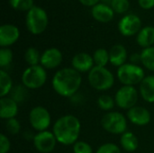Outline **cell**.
Wrapping results in <instances>:
<instances>
[{
    "label": "cell",
    "instance_id": "8fae6325",
    "mask_svg": "<svg viewBox=\"0 0 154 153\" xmlns=\"http://www.w3.org/2000/svg\"><path fill=\"white\" fill-rule=\"evenodd\" d=\"M142 21L135 14H127L124 16L118 23V30L122 35L129 37L138 33L141 31Z\"/></svg>",
    "mask_w": 154,
    "mask_h": 153
},
{
    "label": "cell",
    "instance_id": "1f68e13d",
    "mask_svg": "<svg viewBox=\"0 0 154 153\" xmlns=\"http://www.w3.org/2000/svg\"><path fill=\"white\" fill-rule=\"evenodd\" d=\"M73 151L74 153H93V150L89 143L79 141L73 144Z\"/></svg>",
    "mask_w": 154,
    "mask_h": 153
},
{
    "label": "cell",
    "instance_id": "e575fe53",
    "mask_svg": "<svg viewBox=\"0 0 154 153\" xmlns=\"http://www.w3.org/2000/svg\"><path fill=\"white\" fill-rule=\"evenodd\" d=\"M139 5L145 10H149L154 7V0H138Z\"/></svg>",
    "mask_w": 154,
    "mask_h": 153
},
{
    "label": "cell",
    "instance_id": "f546056e",
    "mask_svg": "<svg viewBox=\"0 0 154 153\" xmlns=\"http://www.w3.org/2000/svg\"><path fill=\"white\" fill-rule=\"evenodd\" d=\"M111 7L115 13L124 14L129 10L130 2L129 0H112Z\"/></svg>",
    "mask_w": 154,
    "mask_h": 153
},
{
    "label": "cell",
    "instance_id": "9c48e42d",
    "mask_svg": "<svg viewBox=\"0 0 154 153\" xmlns=\"http://www.w3.org/2000/svg\"><path fill=\"white\" fill-rule=\"evenodd\" d=\"M116 104L122 109H131L138 101V92L134 87L124 86L119 88L115 97Z\"/></svg>",
    "mask_w": 154,
    "mask_h": 153
},
{
    "label": "cell",
    "instance_id": "5bb4252c",
    "mask_svg": "<svg viewBox=\"0 0 154 153\" xmlns=\"http://www.w3.org/2000/svg\"><path fill=\"white\" fill-rule=\"evenodd\" d=\"M62 61V53L57 48L47 49L41 55V64L44 69H53L60 65Z\"/></svg>",
    "mask_w": 154,
    "mask_h": 153
},
{
    "label": "cell",
    "instance_id": "4316f807",
    "mask_svg": "<svg viewBox=\"0 0 154 153\" xmlns=\"http://www.w3.org/2000/svg\"><path fill=\"white\" fill-rule=\"evenodd\" d=\"M10 5L17 11H30L33 5V0H10Z\"/></svg>",
    "mask_w": 154,
    "mask_h": 153
},
{
    "label": "cell",
    "instance_id": "9a60e30c",
    "mask_svg": "<svg viewBox=\"0 0 154 153\" xmlns=\"http://www.w3.org/2000/svg\"><path fill=\"white\" fill-rule=\"evenodd\" d=\"M72 68L77 71L80 72H89L95 66L93 56L86 52H79L76 54L71 60Z\"/></svg>",
    "mask_w": 154,
    "mask_h": 153
},
{
    "label": "cell",
    "instance_id": "ffe728a7",
    "mask_svg": "<svg viewBox=\"0 0 154 153\" xmlns=\"http://www.w3.org/2000/svg\"><path fill=\"white\" fill-rule=\"evenodd\" d=\"M136 41L143 49L152 47L154 44V27L146 26L141 29L137 34Z\"/></svg>",
    "mask_w": 154,
    "mask_h": 153
},
{
    "label": "cell",
    "instance_id": "e0dca14e",
    "mask_svg": "<svg viewBox=\"0 0 154 153\" xmlns=\"http://www.w3.org/2000/svg\"><path fill=\"white\" fill-rule=\"evenodd\" d=\"M18 113V104L11 97L0 98V117L2 119L14 118Z\"/></svg>",
    "mask_w": 154,
    "mask_h": 153
},
{
    "label": "cell",
    "instance_id": "cb8c5ba5",
    "mask_svg": "<svg viewBox=\"0 0 154 153\" xmlns=\"http://www.w3.org/2000/svg\"><path fill=\"white\" fill-rule=\"evenodd\" d=\"M141 62L149 70L154 71V47L145 48L141 52Z\"/></svg>",
    "mask_w": 154,
    "mask_h": 153
},
{
    "label": "cell",
    "instance_id": "7c38bea8",
    "mask_svg": "<svg viewBox=\"0 0 154 153\" xmlns=\"http://www.w3.org/2000/svg\"><path fill=\"white\" fill-rule=\"evenodd\" d=\"M20 36L19 29L14 24H3L0 27V46L7 48L17 41Z\"/></svg>",
    "mask_w": 154,
    "mask_h": 153
},
{
    "label": "cell",
    "instance_id": "836d02e7",
    "mask_svg": "<svg viewBox=\"0 0 154 153\" xmlns=\"http://www.w3.org/2000/svg\"><path fill=\"white\" fill-rule=\"evenodd\" d=\"M11 143L5 134L0 135V153H7L10 150Z\"/></svg>",
    "mask_w": 154,
    "mask_h": 153
},
{
    "label": "cell",
    "instance_id": "52a82bcc",
    "mask_svg": "<svg viewBox=\"0 0 154 153\" xmlns=\"http://www.w3.org/2000/svg\"><path fill=\"white\" fill-rule=\"evenodd\" d=\"M102 127L113 134H123L127 129V121L119 112H108L101 119Z\"/></svg>",
    "mask_w": 154,
    "mask_h": 153
},
{
    "label": "cell",
    "instance_id": "d4e9b609",
    "mask_svg": "<svg viewBox=\"0 0 154 153\" xmlns=\"http://www.w3.org/2000/svg\"><path fill=\"white\" fill-rule=\"evenodd\" d=\"M93 59L96 66L106 67V64L109 62V52L103 48L97 49L93 54Z\"/></svg>",
    "mask_w": 154,
    "mask_h": 153
},
{
    "label": "cell",
    "instance_id": "d6a6232c",
    "mask_svg": "<svg viewBox=\"0 0 154 153\" xmlns=\"http://www.w3.org/2000/svg\"><path fill=\"white\" fill-rule=\"evenodd\" d=\"M96 153H121V150L115 143L108 142L101 145Z\"/></svg>",
    "mask_w": 154,
    "mask_h": 153
},
{
    "label": "cell",
    "instance_id": "4dcf8cb0",
    "mask_svg": "<svg viewBox=\"0 0 154 153\" xmlns=\"http://www.w3.org/2000/svg\"><path fill=\"white\" fill-rule=\"evenodd\" d=\"M5 128L7 130V132L11 134H17L20 133V130H21V124L19 123V121L17 119L14 118H11V119H8L6 121V124H5Z\"/></svg>",
    "mask_w": 154,
    "mask_h": 153
},
{
    "label": "cell",
    "instance_id": "277c9868",
    "mask_svg": "<svg viewBox=\"0 0 154 153\" xmlns=\"http://www.w3.org/2000/svg\"><path fill=\"white\" fill-rule=\"evenodd\" d=\"M48 15L44 9L39 6H33L27 12L25 23L28 31L38 35L42 33L48 26Z\"/></svg>",
    "mask_w": 154,
    "mask_h": 153
},
{
    "label": "cell",
    "instance_id": "74e56055",
    "mask_svg": "<svg viewBox=\"0 0 154 153\" xmlns=\"http://www.w3.org/2000/svg\"><path fill=\"white\" fill-rule=\"evenodd\" d=\"M100 1V3H102V4H106V5H111V3H112V0H99Z\"/></svg>",
    "mask_w": 154,
    "mask_h": 153
},
{
    "label": "cell",
    "instance_id": "484cf974",
    "mask_svg": "<svg viewBox=\"0 0 154 153\" xmlns=\"http://www.w3.org/2000/svg\"><path fill=\"white\" fill-rule=\"evenodd\" d=\"M24 60L26 63L29 64L30 66H36L41 61V56L39 51L35 48L30 47L25 51Z\"/></svg>",
    "mask_w": 154,
    "mask_h": 153
},
{
    "label": "cell",
    "instance_id": "30bf717a",
    "mask_svg": "<svg viewBox=\"0 0 154 153\" xmlns=\"http://www.w3.org/2000/svg\"><path fill=\"white\" fill-rule=\"evenodd\" d=\"M32 142L35 149L39 152L50 153L55 149L57 139L53 133H51L49 131H43L39 132L37 134L34 135Z\"/></svg>",
    "mask_w": 154,
    "mask_h": 153
},
{
    "label": "cell",
    "instance_id": "3957f363",
    "mask_svg": "<svg viewBox=\"0 0 154 153\" xmlns=\"http://www.w3.org/2000/svg\"><path fill=\"white\" fill-rule=\"evenodd\" d=\"M88 78L90 86L98 91L108 90L115 84V77L113 73L106 67L95 66L89 71Z\"/></svg>",
    "mask_w": 154,
    "mask_h": 153
},
{
    "label": "cell",
    "instance_id": "2e32d148",
    "mask_svg": "<svg viewBox=\"0 0 154 153\" xmlns=\"http://www.w3.org/2000/svg\"><path fill=\"white\" fill-rule=\"evenodd\" d=\"M91 14L94 19L100 23H108L113 20L115 15V12L112 7L102 3H98L93 6Z\"/></svg>",
    "mask_w": 154,
    "mask_h": 153
},
{
    "label": "cell",
    "instance_id": "603a6c76",
    "mask_svg": "<svg viewBox=\"0 0 154 153\" xmlns=\"http://www.w3.org/2000/svg\"><path fill=\"white\" fill-rule=\"evenodd\" d=\"M9 95V97H11L17 104H22L28 97V88L25 87L23 85H17L15 87H13Z\"/></svg>",
    "mask_w": 154,
    "mask_h": 153
},
{
    "label": "cell",
    "instance_id": "4fadbf2b",
    "mask_svg": "<svg viewBox=\"0 0 154 153\" xmlns=\"http://www.w3.org/2000/svg\"><path fill=\"white\" fill-rule=\"evenodd\" d=\"M127 117L130 122L138 126L147 125L152 119L151 113L148 109L143 106H134L127 112Z\"/></svg>",
    "mask_w": 154,
    "mask_h": 153
},
{
    "label": "cell",
    "instance_id": "6da1fadb",
    "mask_svg": "<svg viewBox=\"0 0 154 153\" xmlns=\"http://www.w3.org/2000/svg\"><path fill=\"white\" fill-rule=\"evenodd\" d=\"M82 83L79 71L73 68H64L58 70L52 78V87L57 94L64 97L75 96Z\"/></svg>",
    "mask_w": 154,
    "mask_h": 153
},
{
    "label": "cell",
    "instance_id": "f1b7e54d",
    "mask_svg": "<svg viewBox=\"0 0 154 153\" xmlns=\"http://www.w3.org/2000/svg\"><path fill=\"white\" fill-rule=\"evenodd\" d=\"M13 52L8 48H2L0 50V68L3 69L8 67L13 61Z\"/></svg>",
    "mask_w": 154,
    "mask_h": 153
},
{
    "label": "cell",
    "instance_id": "d6986e66",
    "mask_svg": "<svg viewBox=\"0 0 154 153\" xmlns=\"http://www.w3.org/2000/svg\"><path fill=\"white\" fill-rule=\"evenodd\" d=\"M140 95L148 103H154V76H147L140 83Z\"/></svg>",
    "mask_w": 154,
    "mask_h": 153
},
{
    "label": "cell",
    "instance_id": "8d00e7d4",
    "mask_svg": "<svg viewBox=\"0 0 154 153\" xmlns=\"http://www.w3.org/2000/svg\"><path fill=\"white\" fill-rule=\"evenodd\" d=\"M131 60H132L133 64H136L137 62H140L141 61V54H137V53L133 54L131 57Z\"/></svg>",
    "mask_w": 154,
    "mask_h": 153
},
{
    "label": "cell",
    "instance_id": "ac0fdd59",
    "mask_svg": "<svg viewBox=\"0 0 154 153\" xmlns=\"http://www.w3.org/2000/svg\"><path fill=\"white\" fill-rule=\"evenodd\" d=\"M127 59V50L122 44L114 45L109 51V62L116 67H121L125 64Z\"/></svg>",
    "mask_w": 154,
    "mask_h": 153
},
{
    "label": "cell",
    "instance_id": "d590c367",
    "mask_svg": "<svg viewBox=\"0 0 154 153\" xmlns=\"http://www.w3.org/2000/svg\"><path fill=\"white\" fill-rule=\"evenodd\" d=\"M83 5L86 6H95L96 5H97L99 3V0H79Z\"/></svg>",
    "mask_w": 154,
    "mask_h": 153
},
{
    "label": "cell",
    "instance_id": "44dd1931",
    "mask_svg": "<svg viewBox=\"0 0 154 153\" xmlns=\"http://www.w3.org/2000/svg\"><path fill=\"white\" fill-rule=\"evenodd\" d=\"M120 144L123 149L128 152H134L137 150L139 142L137 137L131 132H125L121 135Z\"/></svg>",
    "mask_w": 154,
    "mask_h": 153
},
{
    "label": "cell",
    "instance_id": "7a4b0ae2",
    "mask_svg": "<svg viewBox=\"0 0 154 153\" xmlns=\"http://www.w3.org/2000/svg\"><path fill=\"white\" fill-rule=\"evenodd\" d=\"M81 124L78 117L67 115L60 117L53 124L52 133L57 142L63 145H72L78 142L80 134Z\"/></svg>",
    "mask_w": 154,
    "mask_h": 153
},
{
    "label": "cell",
    "instance_id": "7402d4cb",
    "mask_svg": "<svg viewBox=\"0 0 154 153\" xmlns=\"http://www.w3.org/2000/svg\"><path fill=\"white\" fill-rule=\"evenodd\" d=\"M13 88V81L10 75L4 69L0 70V96L5 97L10 94Z\"/></svg>",
    "mask_w": 154,
    "mask_h": 153
},
{
    "label": "cell",
    "instance_id": "8992f818",
    "mask_svg": "<svg viewBox=\"0 0 154 153\" xmlns=\"http://www.w3.org/2000/svg\"><path fill=\"white\" fill-rule=\"evenodd\" d=\"M47 80V73L42 66H30L22 75L23 85L28 89H38L42 87Z\"/></svg>",
    "mask_w": 154,
    "mask_h": 153
},
{
    "label": "cell",
    "instance_id": "5b68a950",
    "mask_svg": "<svg viewBox=\"0 0 154 153\" xmlns=\"http://www.w3.org/2000/svg\"><path fill=\"white\" fill-rule=\"evenodd\" d=\"M117 78L125 86L134 87L143 80L145 73L142 67L133 63H125L118 68Z\"/></svg>",
    "mask_w": 154,
    "mask_h": 153
},
{
    "label": "cell",
    "instance_id": "ba28073f",
    "mask_svg": "<svg viewBox=\"0 0 154 153\" xmlns=\"http://www.w3.org/2000/svg\"><path fill=\"white\" fill-rule=\"evenodd\" d=\"M29 122L34 130L38 132L46 131L51 125V114L43 106H35L30 111Z\"/></svg>",
    "mask_w": 154,
    "mask_h": 153
},
{
    "label": "cell",
    "instance_id": "83f0119b",
    "mask_svg": "<svg viewBox=\"0 0 154 153\" xmlns=\"http://www.w3.org/2000/svg\"><path fill=\"white\" fill-rule=\"evenodd\" d=\"M115 104L116 101L107 95H103L97 99V105L99 108L104 111H111L115 107Z\"/></svg>",
    "mask_w": 154,
    "mask_h": 153
}]
</instances>
